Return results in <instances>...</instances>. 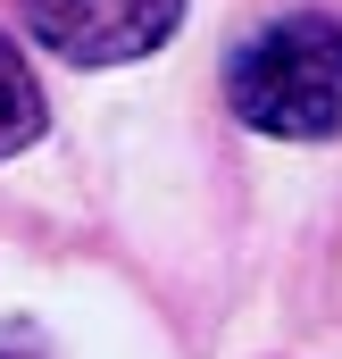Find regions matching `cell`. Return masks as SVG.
I'll use <instances>...</instances> for the list:
<instances>
[{"label": "cell", "instance_id": "1", "mask_svg": "<svg viewBox=\"0 0 342 359\" xmlns=\"http://www.w3.org/2000/svg\"><path fill=\"white\" fill-rule=\"evenodd\" d=\"M226 100H234L242 126L284 134V142L342 134V17L292 8V17L259 25L226 59Z\"/></svg>", "mask_w": 342, "mask_h": 359}, {"label": "cell", "instance_id": "2", "mask_svg": "<svg viewBox=\"0 0 342 359\" xmlns=\"http://www.w3.org/2000/svg\"><path fill=\"white\" fill-rule=\"evenodd\" d=\"M184 0H25L34 42H50L67 67H125L151 59L175 34Z\"/></svg>", "mask_w": 342, "mask_h": 359}, {"label": "cell", "instance_id": "3", "mask_svg": "<svg viewBox=\"0 0 342 359\" xmlns=\"http://www.w3.org/2000/svg\"><path fill=\"white\" fill-rule=\"evenodd\" d=\"M34 134H42V84H34L25 50L0 34V159H8V151H25Z\"/></svg>", "mask_w": 342, "mask_h": 359}, {"label": "cell", "instance_id": "4", "mask_svg": "<svg viewBox=\"0 0 342 359\" xmlns=\"http://www.w3.org/2000/svg\"><path fill=\"white\" fill-rule=\"evenodd\" d=\"M0 359H42V351H34L25 334H8V343H0Z\"/></svg>", "mask_w": 342, "mask_h": 359}]
</instances>
